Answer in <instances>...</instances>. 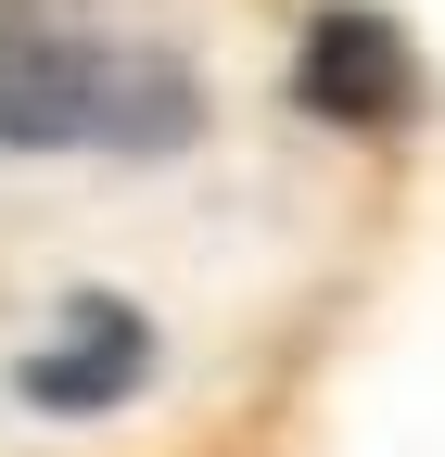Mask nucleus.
Listing matches in <instances>:
<instances>
[{
    "label": "nucleus",
    "instance_id": "nucleus-1",
    "mask_svg": "<svg viewBox=\"0 0 445 457\" xmlns=\"http://www.w3.org/2000/svg\"><path fill=\"white\" fill-rule=\"evenodd\" d=\"M204 140L191 51L115 26L102 0H0V153L51 165H153Z\"/></svg>",
    "mask_w": 445,
    "mask_h": 457
},
{
    "label": "nucleus",
    "instance_id": "nucleus-2",
    "mask_svg": "<svg viewBox=\"0 0 445 457\" xmlns=\"http://www.w3.org/2000/svg\"><path fill=\"white\" fill-rule=\"evenodd\" d=\"M306 114H357V128H395V114L420 102V64H407V38L395 26H382V13H357V0H344V13H318L306 26Z\"/></svg>",
    "mask_w": 445,
    "mask_h": 457
}]
</instances>
